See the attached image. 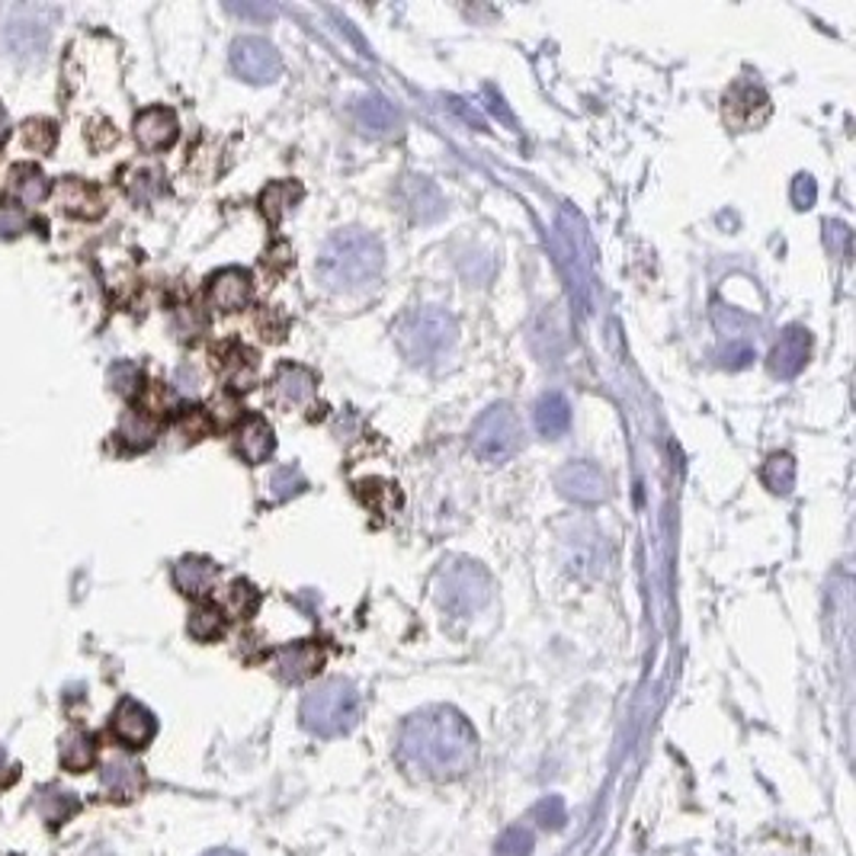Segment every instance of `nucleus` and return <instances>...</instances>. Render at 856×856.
I'll return each mask as SVG.
<instances>
[{"mask_svg":"<svg viewBox=\"0 0 856 856\" xmlns=\"http://www.w3.org/2000/svg\"><path fill=\"white\" fill-rule=\"evenodd\" d=\"M398 758L424 779H459L476 766L478 738L459 710L430 706L404 722Z\"/></svg>","mask_w":856,"mask_h":856,"instance_id":"nucleus-1","label":"nucleus"},{"mask_svg":"<svg viewBox=\"0 0 856 856\" xmlns=\"http://www.w3.org/2000/svg\"><path fill=\"white\" fill-rule=\"evenodd\" d=\"M385 250L376 235L347 228L325 241L318 254V280L328 289H360L382 273Z\"/></svg>","mask_w":856,"mask_h":856,"instance_id":"nucleus-2","label":"nucleus"},{"mask_svg":"<svg viewBox=\"0 0 856 856\" xmlns=\"http://www.w3.org/2000/svg\"><path fill=\"white\" fill-rule=\"evenodd\" d=\"M302 725L312 731V735H321V738H337L343 731H350L360 718V693L350 680L343 677H333V680H325L318 683L315 690L305 693L302 700Z\"/></svg>","mask_w":856,"mask_h":856,"instance_id":"nucleus-3","label":"nucleus"},{"mask_svg":"<svg viewBox=\"0 0 856 856\" xmlns=\"http://www.w3.org/2000/svg\"><path fill=\"white\" fill-rule=\"evenodd\" d=\"M398 343L411 363H433L456 343V321L443 308H418L398 325Z\"/></svg>","mask_w":856,"mask_h":856,"instance_id":"nucleus-4","label":"nucleus"},{"mask_svg":"<svg viewBox=\"0 0 856 856\" xmlns=\"http://www.w3.org/2000/svg\"><path fill=\"white\" fill-rule=\"evenodd\" d=\"M469 443L481 462H491V466L511 462L524 446V427H520L517 411L511 404H491L472 424Z\"/></svg>","mask_w":856,"mask_h":856,"instance_id":"nucleus-5","label":"nucleus"},{"mask_svg":"<svg viewBox=\"0 0 856 856\" xmlns=\"http://www.w3.org/2000/svg\"><path fill=\"white\" fill-rule=\"evenodd\" d=\"M488 597H491V577L478 562L453 559L436 574V600L449 613L469 617L488 603Z\"/></svg>","mask_w":856,"mask_h":856,"instance_id":"nucleus-6","label":"nucleus"},{"mask_svg":"<svg viewBox=\"0 0 856 856\" xmlns=\"http://www.w3.org/2000/svg\"><path fill=\"white\" fill-rule=\"evenodd\" d=\"M58 10L43 3H16L3 10L0 20V43L13 58H39L48 46L51 23Z\"/></svg>","mask_w":856,"mask_h":856,"instance_id":"nucleus-7","label":"nucleus"},{"mask_svg":"<svg viewBox=\"0 0 856 856\" xmlns=\"http://www.w3.org/2000/svg\"><path fill=\"white\" fill-rule=\"evenodd\" d=\"M232 68L250 84H273L283 74V58L267 39L241 36L232 43Z\"/></svg>","mask_w":856,"mask_h":856,"instance_id":"nucleus-8","label":"nucleus"},{"mask_svg":"<svg viewBox=\"0 0 856 856\" xmlns=\"http://www.w3.org/2000/svg\"><path fill=\"white\" fill-rule=\"evenodd\" d=\"M555 488L574 504H600L610 494V481L594 462H568L555 476Z\"/></svg>","mask_w":856,"mask_h":856,"instance_id":"nucleus-9","label":"nucleus"},{"mask_svg":"<svg viewBox=\"0 0 856 856\" xmlns=\"http://www.w3.org/2000/svg\"><path fill=\"white\" fill-rule=\"evenodd\" d=\"M725 122L735 129V132H748L754 126H761L763 119L770 116V96L763 94L758 84H735L728 94H725Z\"/></svg>","mask_w":856,"mask_h":856,"instance_id":"nucleus-10","label":"nucleus"},{"mask_svg":"<svg viewBox=\"0 0 856 856\" xmlns=\"http://www.w3.org/2000/svg\"><path fill=\"white\" fill-rule=\"evenodd\" d=\"M315 388H318V376L312 370L298 363H283L270 382V401L283 411H298L315 398Z\"/></svg>","mask_w":856,"mask_h":856,"instance_id":"nucleus-11","label":"nucleus"},{"mask_svg":"<svg viewBox=\"0 0 856 856\" xmlns=\"http://www.w3.org/2000/svg\"><path fill=\"white\" fill-rule=\"evenodd\" d=\"M113 735L119 738V744H126L129 751H142L151 744V738L157 735V718L144 710L136 700H122L113 713Z\"/></svg>","mask_w":856,"mask_h":856,"instance_id":"nucleus-12","label":"nucleus"},{"mask_svg":"<svg viewBox=\"0 0 856 856\" xmlns=\"http://www.w3.org/2000/svg\"><path fill=\"white\" fill-rule=\"evenodd\" d=\"M811 350V333L802 325H793L779 333L773 353H770V373L779 379H793L806 370Z\"/></svg>","mask_w":856,"mask_h":856,"instance_id":"nucleus-13","label":"nucleus"},{"mask_svg":"<svg viewBox=\"0 0 856 856\" xmlns=\"http://www.w3.org/2000/svg\"><path fill=\"white\" fill-rule=\"evenodd\" d=\"M209 305L232 315V312H241L250 305L254 298V283H250V273L247 270H238V267H228V270H219L212 280H209Z\"/></svg>","mask_w":856,"mask_h":856,"instance_id":"nucleus-14","label":"nucleus"},{"mask_svg":"<svg viewBox=\"0 0 856 856\" xmlns=\"http://www.w3.org/2000/svg\"><path fill=\"white\" fill-rule=\"evenodd\" d=\"M273 665L285 683H302L318 677V670L325 667V648L318 642H292L273 655Z\"/></svg>","mask_w":856,"mask_h":856,"instance_id":"nucleus-15","label":"nucleus"},{"mask_svg":"<svg viewBox=\"0 0 856 856\" xmlns=\"http://www.w3.org/2000/svg\"><path fill=\"white\" fill-rule=\"evenodd\" d=\"M235 446H238L241 459L247 466H260V462H267L273 456L277 436H273V427L267 424V418L247 414L238 424V430H235Z\"/></svg>","mask_w":856,"mask_h":856,"instance_id":"nucleus-16","label":"nucleus"},{"mask_svg":"<svg viewBox=\"0 0 856 856\" xmlns=\"http://www.w3.org/2000/svg\"><path fill=\"white\" fill-rule=\"evenodd\" d=\"M177 116H174V109H167V106H148L139 113V119H136V139L142 148L148 151H161V148H167V144H174L177 139Z\"/></svg>","mask_w":856,"mask_h":856,"instance_id":"nucleus-17","label":"nucleus"},{"mask_svg":"<svg viewBox=\"0 0 856 856\" xmlns=\"http://www.w3.org/2000/svg\"><path fill=\"white\" fill-rule=\"evenodd\" d=\"M398 192H401V202L408 206V212L418 222H436L446 212L443 196H439V190L430 184L427 177H404Z\"/></svg>","mask_w":856,"mask_h":856,"instance_id":"nucleus-18","label":"nucleus"},{"mask_svg":"<svg viewBox=\"0 0 856 856\" xmlns=\"http://www.w3.org/2000/svg\"><path fill=\"white\" fill-rule=\"evenodd\" d=\"M103 786L113 799L129 802L144 789V770L129 758H116L103 766Z\"/></svg>","mask_w":856,"mask_h":856,"instance_id":"nucleus-19","label":"nucleus"},{"mask_svg":"<svg viewBox=\"0 0 856 856\" xmlns=\"http://www.w3.org/2000/svg\"><path fill=\"white\" fill-rule=\"evenodd\" d=\"M58 206L68 212V215H81V219H96L103 212V199L96 187H91L87 180H78V177H65L58 184Z\"/></svg>","mask_w":856,"mask_h":856,"instance_id":"nucleus-20","label":"nucleus"},{"mask_svg":"<svg viewBox=\"0 0 856 856\" xmlns=\"http://www.w3.org/2000/svg\"><path fill=\"white\" fill-rule=\"evenodd\" d=\"M215 577H219V568H215L209 559H202V555H187V559H180L177 568H174V581H177V587H180L187 597L209 594L212 584H215Z\"/></svg>","mask_w":856,"mask_h":856,"instance_id":"nucleus-21","label":"nucleus"},{"mask_svg":"<svg viewBox=\"0 0 856 856\" xmlns=\"http://www.w3.org/2000/svg\"><path fill=\"white\" fill-rule=\"evenodd\" d=\"M571 427V404L562 391H549L536 401V430L549 439L568 433Z\"/></svg>","mask_w":856,"mask_h":856,"instance_id":"nucleus-22","label":"nucleus"},{"mask_svg":"<svg viewBox=\"0 0 856 856\" xmlns=\"http://www.w3.org/2000/svg\"><path fill=\"white\" fill-rule=\"evenodd\" d=\"M305 196V190L295 184V180H277V184H270L267 190L260 192V212L273 222V225H280L285 215L298 206V199Z\"/></svg>","mask_w":856,"mask_h":856,"instance_id":"nucleus-23","label":"nucleus"},{"mask_svg":"<svg viewBox=\"0 0 856 856\" xmlns=\"http://www.w3.org/2000/svg\"><path fill=\"white\" fill-rule=\"evenodd\" d=\"M356 119H360L363 129H370L376 136H391L401 126V116L382 96H363L360 106H356Z\"/></svg>","mask_w":856,"mask_h":856,"instance_id":"nucleus-24","label":"nucleus"},{"mask_svg":"<svg viewBox=\"0 0 856 856\" xmlns=\"http://www.w3.org/2000/svg\"><path fill=\"white\" fill-rule=\"evenodd\" d=\"M61 763L74 773L81 770H91L96 763V738L87 735V731H71L65 741H61Z\"/></svg>","mask_w":856,"mask_h":856,"instance_id":"nucleus-25","label":"nucleus"},{"mask_svg":"<svg viewBox=\"0 0 856 856\" xmlns=\"http://www.w3.org/2000/svg\"><path fill=\"white\" fill-rule=\"evenodd\" d=\"M763 484L773 491V494H789L796 488V459L789 453H773L766 462H763Z\"/></svg>","mask_w":856,"mask_h":856,"instance_id":"nucleus-26","label":"nucleus"},{"mask_svg":"<svg viewBox=\"0 0 856 856\" xmlns=\"http://www.w3.org/2000/svg\"><path fill=\"white\" fill-rule=\"evenodd\" d=\"M119 436L136 446V449H144L157 439V421L148 414V411H129L119 424Z\"/></svg>","mask_w":856,"mask_h":856,"instance_id":"nucleus-27","label":"nucleus"},{"mask_svg":"<svg viewBox=\"0 0 856 856\" xmlns=\"http://www.w3.org/2000/svg\"><path fill=\"white\" fill-rule=\"evenodd\" d=\"M222 632H225V613H222L219 607L206 603V607H196L190 613L192 638H199V642H215V638H222Z\"/></svg>","mask_w":856,"mask_h":856,"instance_id":"nucleus-28","label":"nucleus"},{"mask_svg":"<svg viewBox=\"0 0 856 856\" xmlns=\"http://www.w3.org/2000/svg\"><path fill=\"white\" fill-rule=\"evenodd\" d=\"M13 192H16L26 206L43 202L48 196L46 174H43L39 167H16V171H13Z\"/></svg>","mask_w":856,"mask_h":856,"instance_id":"nucleus-29","label":"nucleus"},{"mask_svg":"<svg viewBox=\"0 0 856 856\" xmlns=\"http://www.w3.org/2000/svg\"><path fill=\"white\" fill-rule=\"evenodd\" d=\"M260 607V594L254 590V584L247 581H235L228 590H225V610L235 619H250Z\"/></svg>","mask_w":856,"mask_h":856,"instance_id":"nucleus-30","label":"nucleus"},{"mask_svg":"<svg viewBox=\"0 0 856 856\" xmlns=\"http://www.w3.org/2000/svg\"><path fill=\"white\" fill-rule=\"evenodd\" d=\"M532 844H536V837H532V831H529L526 824H511V828L497 837L494 856H529L532 854Z\"/></svg>","mask_w":856,"mask_h":856,"instance_id":"nucleus-31","label":"nucleus"},{"mask_svg":"<svg viewBox=\"0 0 856 856\" xmlns=\"http://www.w3.org/2000/svg\"><path fill=\"white\" fill-rule=\"evenodd\" d=\"M532 818H536L542 828H549V831H562L565 821H568L565 799H562V796H549V799H542V802L532 809Z\"/></svg>","mask_w":856,"mask_h":856,"instance_id":"nucleus-32","label":"nucleus"},{"mask_svg":"<svg viewBox=\"0 0 856 856\" xmlns=\"http://www.w3.org/2000/svg\"><path fill=\"white\" fill-rule=\"evenodd\" d=\"M212 430V418L202 411V408H187L180 418H177V433L184 436V439H202L206 433Z\"/></svg>","mask_w":856,"mask_h":856,"instance_id":"nucleus-33","label":"nucleus"},{"mask_svg":"<svg viewBox=\"0 0 856 856\" xmlns=\"http://www.w3.org/2000/svg\"><path fill=\"white\" fill-rule=\"evenodd\" d=\"M305 488V478L298 469H292V466H285V469H277L273 478H270V494L277 497V501H285V497H292V494H298Z\"/></svg>","mask_w":856,"mask_h":856,"instance_id":"nucleus-34","label":"nucleus"},{"mask_svg":"<svg viewBox=\"0 0 856 856\" xmlns=\"http://www.w3.org/2000/svg\"><path fill=\"white\" fill-rule=\"evenodd\" d=\"M164 177H161V171H139L126 187H129V192L136 196V199H151L154 192H161L164 190V184H161Z\"/></svg>","mask_w":856,"mask_h":856,"instance_id":"nucleus-35","label":"nucleus"},{"mask_svg":"<svg viewBox=\"0 0 856 856\" xmlns=\"http://www.w3.org/2000/svg\"><path fill=\"white\" fill-rule=\"evenodd\" d=\"M109 382L116 385V391L132 395V391L139 388V382H142V373H139L136 363H116V366L109 370Z\"/></svg>","mask_w":856,"mask_h":856,"instance_id":"nucleus-36","label":"nucleus"},{"mask_svg":"<svg viewBox=\"0 0 856 856\" xmlns=\"http://www.w3.org/2000/svg\"><path fill=\"white\" fill-rule=\"evenodd\" d=\"M51 142H55V126H51V122H46V119H33V122H26V126H23V144L46 151Z\"/></svg>","mask_w":856,"mask_h":856,"instance_id":"nucleus-37","label":"nucleus"},{"mask_svg":"<svg viewBox=\"0 0 856 856\" xmlns=\"http://www.w3.org/2000/svg\"><path fill=\"white\" fill-rule=\"evenodd\" d=\"M814 196H818L814 180H811L809 174H799V177L793 180V202H796V209H811V206H814Z\"/></svg>","mask_w":856,"mask_h":856,"instance_id":"nucleus-38","label":"nucleus"},{"mask_svg":"<svg viewBox=\"0 0 856 856\" xmlns=\"http://www.w3.org/2000/svg\"><path fill=\"white\" fill-rule=\"evenodd\" d=\"M824 241L831 247V254H844L847 241H851V232L844 222H824Z\"/></svg>","mask_w":856,"mask_h":856,"instance_id":"nucleus-39","label":"nucleus"},{"mask_svg":"<svg viewBox=\"0 0 856 856\" xmlns=\"http://www.w3.org/2000/svg\"><path fill=\"white\" fill-rule=\"evenodd\" d=\"M20 228H23V215H20L16 209H10V206L0 209V232H3V235H16Z\"/></svg>","mask_w":856,"mask_h":856,"instance_id":"nucleus-40","label":"nucleus"},{"mask_svg":"<svg viewBox=\"0 0 856 856\" xmlns=\"http://www.w3.org/2000/svg\"><path fill=\"white\" fill-rule=\"evenodd\" d=\"M7 132H10V119H7V109L0 106V142L7 139Z\"/></svg>","mask_w":856,"mask_h":856,"instance_id":"nucleus-41","label":"nucleus"},{"mask_svg":"<svg viewBox=\"0 0 856 856\" xmlns=\"http://www.w3.org/2000/svg\"><path fill=\"white\" fill-rule=\"evenodd\" d=\"M206 856H244V854H238V851H209Z\"/></svg>","mask_w":856,"mask_h":856,"instance_id":"nucleus-42","label":"nucleus"}]
</instances>
